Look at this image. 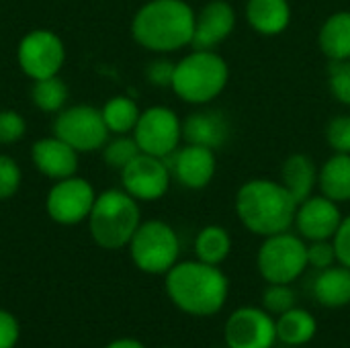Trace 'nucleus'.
Wrapping results in <instances>:
<instances>
[{
    "instance_id": "f257e3e1",
    "label": "nucleus",
    "mask_w": 350,
    "mask_h": 348,
    "mask_svg": "<svg viewBox=\"0 0 350 348\" xmlns=\"http://www.w3.org/2000/svg\"><path fill=\"white\" fill-rule=\"evenodd\" d=\"M166 295L176 310L195 318H209L221 312L230 295L226 273L203 260L176 263L164 275Z\"/></svg>"
},
{
    "instance_id": "f03ea898",
    "label": "nucleus",
    "mask_w": 350,
    "mask_h": 348,
    "mask_svg": "<svg viewBox=\"0 0 350 348\" xmlns=\"http://www.w3.org/2000/svg\"><path fill=\"white\" fill-rule=\"evenodd\" d=\"M195 14L185 0H148L131 21V35L144 49L178 51L193 43Z\"/></svg>"
},
{
    "instance_id": "7ed1b4c3",
    "label": "nucleus",
    "mask_w": 350,
    "mask_h": 348,
    "mask_svg": "<svg viewBox=\"0 0 350 348\" xmlns=\"http://www.w3.org/2000/svg\"><path fill=\"white\" fill-rule=\"evenodd\" d=\"M297 201L281 180L252 178L236 193V213L242 226L256 236L287 232L295 222Z\"/></svg>"
},
{
    "instance_id": "20e7f679",
    "label": "nucleus",
    "mask_w": 350,
    "mask_h": 348,
    "mask_svg": "<svg viewBox=\"0 0 350 348\" xmlns=\"http://www.w3.org/2000/svg\"><path fill=\"white\" fill-rule=\"evenodd\" d=\"M86 222L96 246L105 250H121L131 242L142 224L139 201L123 189H109L96 195Z\"/></svg>"
},
{
    "instance_id": "39448f33",
    "label": "nucleus",
    "mask_w": 350,
    "mask_h": 348,
    "mask_svg": "<svg viewBox=\"0 0 350 348\" xmlns=\"http://www.w3.org/2000/svg\"><path fill=\"white\" fill-rule=\"evenodd\" d=\"M230 68L213 49H195L174 66L172 90L189 105H207L228 86Z\"/></svg>"
},
{
    "instance_id": "423d86ee",
    "label": "nucleus",
    "mask_w": 350,
    "mask_h": 348,
    "mask_svg": "<svg viewBox=\"0 0 350 348\" xmlns=\"http://www.w3.org/2000/svg\"><path fill=\"white\" fill-rule=\"evenodd\" d=\"M127 248L133 265L146 275H166L180 254L176 232L162 219L142 222Z\"/></svg>"
},
{
    "instance_id": "0eeeda50",
    "label": "nucleus",
    "mask_w": 350,
    "mask_h": 348,
    "mask_svg": "<svg viewBox=\"0 0 350 348\" xmlns=\"http://www.w3.org/2000/svg\"><path fill=\"white\" fill-rule=\"evenodd\" d=\"M256 267L267 283L291 285L297 281L308 265V244L301 236L281 232L267 236L256 254Z\"/></svg>"
},
{
    "instance_id": "6e6552de",
    "label": "nucleus",
    "mask_w": 350,
    "mask_h": 348,
    "mask_svg": "<svg viewBox=\"0 0 350 348\" xmlns=\"http://www.w3.org/2000/svg\"><path fill=\"white\" fill-rule=\"evenodd\" d=\"M53 135L72 146L78 154H90L103 150L109 142V129L103 113L90 105L64 107L53 121Z\"/></svg>"
},
{
    "instance_id": "1a4fd4ad",
    "label": "nucleus",
    "mask_w": 350,
    "mask_h": 348,
    "mask_svg": "<svg viewBox=\"0 0 350 348\" xmlns=\"http://www.w3.org/2000/svg\"><path fill=\"white\" fill-rule=\"evenodd\" d=\"M16 62L21 72L31 80L59 76L66 62V45L57 33L49 29H33L18 41Z\"/></svg>"
},
{
    "instance_id": "9d476101",
    "label": "nucleus",
    "mask_w": 350,
    "mask_h": 348,
    "mask_svg": "<svg viewBox=\"0 0 350 348\" xmlns=\"http://www.w3.org/2000/svg\"><path fill=\"white\" fill-rule=\"evenodd\" d=\"M133 137L144 154L166 158L178 150L183 139V121L170 107H150L142 111Z\"/></svg>"
},
{
    "instance_id": "9b49d317",
    "label": "nucleus",
    "mask_w": 350,
    "mask_h": 348,
    "mask_svg": "<svg viewBox=\"0 0 350 348\" xmlns=\"http://www.w3.org/2000/svg\"><path fill=\"white\" fill-rule=\"evenodd\" d=\"M96 193L82 176H68L55 180L45 199L47 215L59 226H78L88 219Z\"/></svg>"
},
{
    "instance_id": "f8f14e48",
    "label": "nucleus",
    "mask_w": 350,
    "mask_h": 348,
    "mask_svg": "<svg viewBox=\"0 0 350 348\" xmlns=\"http://www.w3.org/2000/svg\"><path fill=\"white\" fill-rule=\"evenodd\" d=\"M224 338L228 348H273L277 324L265 308L242 306L226 320Z\"/></svg>"
},
{
    "instance_id": "ddd939ff",
    "label": "nucleus",
    "mask_w": 350,
    "mask_h": 348,
    "mask_svg": "<svg viewBox=\"0 0 350 348\" xmlns=\"http://www.w3.org/2000/svg\"><path fill=\"white\" fill-rule=\"evenodd\" d=\"M172 172L164 158H156L150 154L139 152L123 170H121V185L137 201H158L170 189Z\"/></svg>"
},
{
    "instance_id": "4468645a",
    "label": "nucleus",
    "mask_w": 350,
    "mask_h": 348,
    "mask_svg": "<svg viewBox=\"0 0 350 348\" xmlns=\"http://www.w3.org/2000/svg\"><path fill=\"white\" fill-rule=\"evenodd\" d=\"M164 162L168 164L176 183L191 191L205 189L213 180L217 170L215 150L195 144H185L183 148L166 156Z\"/></svg>"
},
{
    "instance_id": "2eb2a0df",
    "label": "nucleus",
    "mask_w": 350,
    "mask_h": 348,
    "mask_svg": "<svg viewBox=\"0 0 350 348\" xmlns=\"http://www.w3.org/2000/svg\"><path fill=\"white\" fill-rule=\"evenodd\" d=\"M342 222V213L338 203L324 195H312L297 205L295 222L299 236L310 242L318 240H332L338 226Z\"/></svg>"
},
{
    "instance_id": "dca6fc26",
    "label": "nucleus",
    "mask_w": 350,
    "mask_h": 348,
    "mask_svg": "<svg viewBox=\"0 0 350 348\" xmlns=\"http://www.w3.org/2000/svg\"><path fill=\"white\" fill-rule=\"evenodd\" d=\"M236 29V10L228 0H209L195 14L193 49H213Z\"/></svg>"
},
{
    "instance_id": "f3484780",
    "label": "nucleus",
    "mask_w": 350,
    "mask_h": 348,
    "mask_svg": "<svg viewBox=\"0 0 350 348\" xmlns=\"http://www.w3.org/2000/svg\"><path fill=\"white\" fill-rule=\"evenodd\" d=\"M78 152L57 135L41 137L31 148V160L39 174L51 180L74 176L78 170Z\"/></svg>"
},
{
    "instance_id": "a211bd4d",
    "label": "nucleus",
    "mask_w": 350,
    "mask_h": 348,
    "mask_svg": "<svg viewBox=\"0 0 350 348\" xmlns=\"http://www.w3.org/2000/svg\"><path fill=\"white\" fill-rule=\"evenodd\" d=\"M230 137V121L221 111H197L183 121V139L187 144L219 150Z\"/></svg>"
},
{
    "instance_id": "6ab92c4d",
    "label": "nucleus",
    "mask_w": 350,
    "mask_h": 348,
    "mask_svg": "<svg viewBox=\"0 0 350 348\" xmlns=\"http://www.w3.org/2000/svg\"><path fill=\"white\" fill-rule=\"evenodd\" d=\"M246 23L260 35H279L291 23L289 0H246Z\"/></svg>"
},
{
    "instance_id": "aec40b11",
    "label": "nucleus",
    "mask_w": 350,
    "mask_h": 348,
    "mask_svg": "<svg viewBox=\"0 0 350 348\" xmlns=\"http://www.w3.org/2000/svg\"><path fill=\"white\" fill-rule=\"evenodd\" d=\"M314 297L322 308L340 310L350 306V269L345 265H334L320 271L314 281Z\"/></svg>"
},
{
    "instance_id": "412c9836",
    "label": "nucleus",
    "mask_w": 350,
    "mask_h": 348,
    "mask_svg": "<svg viewBox=\"0 0 350 348\" xmlns=\"http://www.w3.org/2000/svg\"><path fill=\"white\" fill-rule=\"evenodd\" d=\"M281 183L293 195L297 205L312 197L318 187V168L314 160L306 154L289 156L281 166Z\"/></svg>"
},
{
    "instance_id": "4be33fe9",
    "label": "nucleus",
    "mask_w": 350,
    "mask_h": 348,
    "mask_svg": "<svg viewBox=\"0 0 350 348\" xmlns=\"http://www.w3.org/2000/svg\"><path fill=\"white\" fill-rule=\"evenodd\" d=\"M318 45L330 62L350 59V10H338L322 23Z\"/></svg>"
},
{
    "instance_id": "5701e85b",
    "label": "nucleus",
    "mask_w": 350,
    "mask_h": 348,
    "mask_svg": "<svg viewBox=\"0 0 350 348\" xmlns=\"http://www.w3.org/2000/svg\"><path fill=\"white\" fill-rule=\"evenodd\" d=\"M320 193L334 203L350 201V154H332L318 170Z\"/></svg>"
},
{
    "instance_id": "b1692460",
    "label": "nucleus",
    "mask_w": 350,
    "mask_h": 348,
    "mask_svg": "<svg viewBox=\"0 0 350 348\" xmlns=\"http://www.w3.org/2000/svg\"><path fill=\"white\" fill-rule=\"evenodd\" d=\"M275 324H277V340L293 348L312 343L318 332V322H316L314 314H310L308 310L297 308V306L287 310L285 314H281L275 320Z\"/></svg>"
},
{
    "instance_id": "393cba45",
    "label": "nucleus",
    "mask_w": 350,
    "mask_h": 348,
    "mask_svg": "<svg viewBox=\"0 0 350 348\" xmlns=\"http://www.w3.org/2000/svg\"><path fill=\"white\" fill-rule=\"evenodd\" d=\"M100 113H103V119H105V125H107L109 133H115V135L133 133V129L137 125V119L142 115L137 103L131 96H125V94L111 96L103 105Z\"/></svg>"
},
{
    "instance_id": "a878e982",
    "label": "nucleus",
    "mask_w": 350,
    "mask_h": 348,
    "mask_svg": "<svg viewBox=\"0 0 350 348\" xmlns=\"http://www.w3.org/2000/svg\"><path fill=\"white\" fill-rule=\"evenodd\" d=\"M232 252V238L221 226H205L195 238V256L207 265L219 267Z\"/></svg>"
},
{
    "instance_id": "bb28decb",
    "label": "nucleus",
    "mask_w": 350,
    "mask_h": 348,
    "mask_svg": "<svg viewBox=\"0 0 350 348\" xmlns=\"http://www.w3.org/2000/svg\"><path fill=\"white\" fill-rule=\"evenodd\" d=\"M31 101L43 113H59L68 101V86L59 76L33 80Z\"/></svg>"
},
{
    "instance_id": "cd10ccee",
    "label": "nucleus",
    "mask_w": 350,
    "mask_h": 348,
    "mask_svg": "<svg viewBox=\"0 0 350 348\" xmlns=\"http://www.w3.org/2000/svg\"><path fill=\"white\" fill-rule=\"evenodd\" d=\"M139 146L135 142V137L131 135H115L113 139H109L105 146H103V160L109 168H115V170H123L137 154H139Z\"/></svg>"
},
{
    "instance_id": "c85d7f7f",
    "label": "nucleus",
    "mask_w": 350,
    "mask_h": 348,
    "mask_svg": "<svg viewBox=\"0 0 350 348\" xmlns=\"http://www.w3.org/2000/svg\"><path fill=\"white\" fill-rule=\"evenodd\" d=\"M262 308L269 314H285L287 310L297 306V293L291 289V285H283V283H269L267 289L262 291Z\"/></svg>"
},
{
    "instance_id": "c756f323",
    "label": "nucleus",
    "mask_w": 350,
    "mask_h": 348,
    "mask_svg": "<svg viewBox=\"0 0 350 348\" xmlns=\"http://www.w3.org/2000/svg\"><path fill=\"white\" fill-rule=\"evenodd\" d=\"M328 86L332 96L350 107V59L330 62L328 68Z\"/></svg>"
},
{
    "instance_id": "7c9ffc66",
    "label": "nucleus",
    "mask_w": 350,
    "mask_h": 348,
    "mask_svg": "<svg viewBox=\"0 0 350 348\" xmlns=\"http://www.w3.org/2000/svg\"><path fill=\"white\" fill-rule=\"evenodd\" d=\"M23 172L14 158L0 154V201L14 197L21 189Z\"/></svg>"
},
{
    "instance_id": "2f4dec72",
    "label": "nucleus",
    "mask_w": 350,
    "mask_h": 348,
    "mask_svg": "<svg viewBox=\"0 0 350 348\" xmlns=\"http://www.w3.org/2000/svg\"><path fill=\"white\" fill-rule=\"evenodd\" d=\"M326 142L336 154H350V115H336L326 125Z\"/></svg>"
},
{
    "instance_id": "473e14b6",
    "label": "nucleus",
    "mask_w": 350,
    "mask_h": 348,
    "mask_svg": "<svg viewBox=\"0 0 350 348\" xmlns=\"http://www.w3.org/2000/svg\"><path fill=\"white\" fill-rule=\"evenodd\" d=\"M27 133V121L21 113L12 109L0 111V144L2 146H12L21 142Z\"/></svg>"
},
{
    "instance_id": "72a5a7b5",
    "label": "nucleus",
    "mask_w": 350,
    "mask_h": 348,
    "mask_svg": "<svg viewBox=\"0 0 350 348\" xmlns=\"http://www.w3.org/2000/svg\"><path fill=\"white\" fill-rule=\"evenodd\" d=\"M336 260V250H334V242L332 240H318V242H310L308 244V265L324 271L334 267Z\"/></svg>"
},
{
    "instance_id": "f704fd0d",
    "label": "nucleus",
    "mask_w": 350,
    "mask_h": 348,
    "mask_svg": "<svg viewBox=\"0 0 350 348\" xmlns=\"http://www.w3.org/2000/svg\"><path fill=\"white\" fill-rule=\"evenodd\" d=\"M174 62L170 59H164V57H158L154 62L148 64V70H146V76L148 80L158 86V88H170L172 86V76H174Z\"/></svg>"
},
{
    "instance_id": "c9c22d12",
    "label": "nucleus",
    "mask_w": 350,
    "mask_h": 348,
    "mask_svg": "<svg viewBox=\"0 0 350 348\" xmlns=\"http://www.w3.org/2000/svg\"><path fill=\"white\" fill-rule=\"evenodd\" d=\"M21 338V326L14 314L0 310V348H14Z\"/></svg>"
},
{
    "instance_id": "e433bc0d",
    "label": "nucleus",
    "mask_w": 350,
    "mask_h": 348,
    "mask_svg": "<svg viewBox=\"0 0 350 348\" xmlns=\"http://www.w3.org/2000/svg\"><path fill=\"white\" fill-rule=\"evenodd\" d=\"M332 242H334V250H336V260L350 269V215L342 217Z\"/></svg>"
},
{
    "instance_id": "4c0bfd02",
    "label": "nucleus",
    "mask_w": 350,
    "mask_h": 348,
    "mask_svg": "<svg viewBox=\"0 0 350 348\" xmlns=\"http://www.w3.org/2000/svg\"><path fill=\"white\" fill-rule=\"evenodd\" d=\"M105 348H148L144 343H139L137 338H117L113 343H109Z\"/></svg>"
},
{
    "instance_id": "58836bf2",
    "label": "nucleus",
    "mask_w": 350,
    "mask_h": 348,
    "mask_svg": "<svg viewBox=\"0 0 350 348\" xmlns=\"http://www.w3.org/2000/svg\"><path fill=\"white\" fill-rule=\"evenodd\" d=\"M162 348H174V347H162Z\"/></svg>"
}]
</instances>
